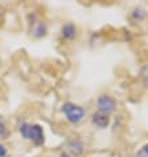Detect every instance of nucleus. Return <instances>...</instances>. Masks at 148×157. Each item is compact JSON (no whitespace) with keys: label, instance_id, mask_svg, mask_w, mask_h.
I'll use <instances>...</instances> for the list:
<instances>
[{"label":"nucleus","instance_id":"nucleus-5","mask_svg":"<svg viewBox=\"0 0 148 157\" xmlns=\"http://www.w3.org/2000/svg\"><path fill=\"white\" fill-rule=\"evenodd\" d=\"M66 149H68L69 153L74 157L80 156V155H82V152H84V144H82L80 140H77V139H74V140L68 141Z\"/></svg>","mask_w":148,"mask_h":157},{"label":"nucleus","instance_id":"nucleus-8","mask_svg":"<svg viewBox=\"0 0 148 157\" xmlns=\"http://www.w3.org/2000/svg\"><path fill=\"white\" fill-rule=\"evenodd\" d=\"M144 16H146V12L143 11V10H135L134 12H132V17L135 20H142V19H144Z\"/></svg>","mask_w":148,"mask_h":157},{"label":"nucleus","instance_id":"nucleus-4","mask_svg":"<svg viewBox=\"0 0 148 157\" xmlns=\"http://www.w3.org/2000/svg\"><path fill=\"white\" fill-rule=\"evenodd\" d=\"M91 123H93L97 128H106L110 125V116L106 114H102V112H94L93 116H91Z\"/></svg>","mask_w":148,"mask_h":157},{"label":"nucleus","instance_id":"nucleus-6","mask_svg":"<svg viewBox=\"0 0 148 157\" xmlns=\"http://www.w3.org/2000/svg\"><path fill=\"white\" fill-rule=\"evenodd\" d=\"M61 36H62L65 40H74V38L77 37L76 25L72 23H66L65 25H62V28H61Z\"/></svg>","mask_w":148,"mask_h":157},{"label":"nucleus","instance_id":"nucleus-1","mask_svg":"<svg viewBox=\"0 0 148 157\" xmlns=\"http://www.w3.org/2000/svg\"><path fill=\"white\" fill-rule=\"evenodd\" d=\"M19 131L25 140H29L34 143L36 145L44 143V131L42 127L38 124H30V123H23L19 127Z\"/></svg>","mask_w":148,"mask_h":157},{"label":"nucleus","instance_id":"nucleus-2","mask_svg":"<svg viewBox=\"0 0 148 157\" xmlns=\"http://www.w3.org/2000/svg\"><path fill=\"white\" fill-rule=\"evenodd\" d=\"M61 110H62L64 115L66 116L68 121L69 123H72V124L81 123V121L85 119V116H86V111L84 110V108L77 106V104H74V103H70V102L64 103Z\"/></svg>","mask_w":148,"mask_h":157},{"label":"nucleus","instance_id":"nucleus-11","mask_svg":"<svg viewBox=\"0 0 148 157\" xmlns=\"http://www.w3.org/2000/svg\"><path fill=\"white\" fill-rule=\"evenodd\" d=\"M6 156H7V148L3 144H0V157H6Z\"/></svg>","mask_w":148,"mask_h":157},{"label":"nucleus","instance_id":"nucleus-10","mask_svg":"<svg viewBox=\"0 0 148 157\" xmlns=\"http://www.w3.org/2000/svg\"><path fill=\"white\" fill-rule=\"evenodd\" d=\"M6 136H7V127H6V124L0 120V139L6 137Z\"/></svg>","mask_w":148,"mask_h":157},{"label":"nucleus","instance_id":"nucleus-12","mask_svg":"<svg viewBox=\"0 0 148 157\" xmlns=\"http://www.w3.org/2000/svg\"><path fill=\"white\" fill-rule=\"evenodd\" d=\"M3 13V7H0V15Z\"/></svg>","mask_w":148,"mask_h":157},{"label":"nucleus","instance_id":"nucleus-3","mask_svg":"<svg viewBox=\"0 0 148 157\" xmlns=\"http://www.w3.org/2000/svg\"><path fill=\"white\" fill-rule=\"evenodd\" d=\"M116 108V102L114 98H111L110 95H99L97 99V110L98 112H102V114L110 115L115 111Z\"/></svg>","mask_w":148,"mask_h":157},{"label":"nucleus","instance_id":"nucleus-9","mask_svg":"<svg viewBox=\"0 0 148 157\" xmlns=\"http://www.w3.org/2000/svg\"><path fill=\"white\" fill-rule=\"evenodd\" d=\"M136 157H148V144H146L144 147H142L138 151Z\"/></svg>","mask_w":148,"mask_h":157},{"label":"nucleus","instance_id":"nucleus-7","mask_svg":"<svg viewBox=\"0 0 148 157\" xmlns=\"http://www.w3.org/2000/svg\"><path fill=\"white\" fill-rule=\"evenodd\" d=\"M46 30H48L46 24L42 23V21H38L37 25L33 28V32H32V33H33L34 37L40 38V37H44V36H45V34H46Z\"/></svg>","mask_w":148,"mask_h":157}]
</instances>
